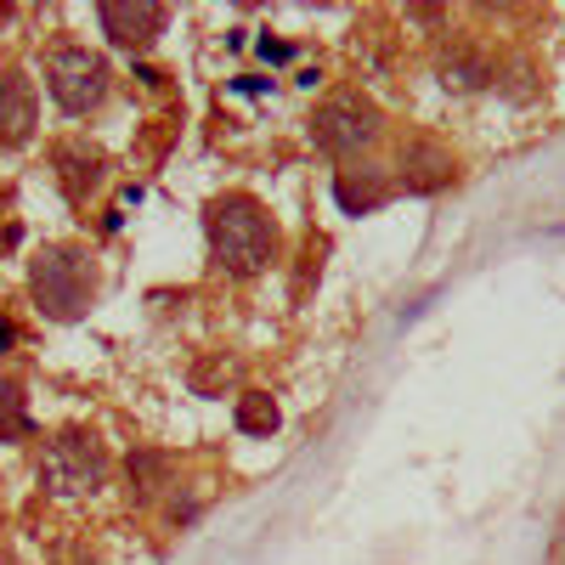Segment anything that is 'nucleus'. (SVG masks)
<instances>
[{
    "instance_id": "nucleus-1",
    "label": "nucleus",
    "mask_w": 565,
    "mask_h": 565,
    "mask_svg": "<svg viewBox=\"0 0 565 565\" xmlns=\"http://www.w3.org/2000/svg\"><path fill=\"white\" fill-rule=\"evenodd\" d=\"M204 232H210V255L226 277H260L277 255V226L249 193L215 199L204 215Z\"/></svg>"
},
{
    "instance_id": "nucleus-2",
    "label": "nucleus",
    "mask_w": 565,
    "mask_h": 565,
    "mask_svg": "<svg viewBox=\"0 0 565 565\" xmlns=\"http://www.w3.org/2000/svg\"><path fill=\"white\" fill-rule=\"evenodd\" d=\"M29 295L52 322H74L85 317L90 295H97V266L74 244H52L29 260Z\"/></svg>"
},
{
    "instance_id": "nucleus-3",
    "label": "nucleus",
    "mask_w": 565,
    "mask_h": 565,
    "mask_svg": "<svg viewBox=\"0 0 565 565\" xmlns=\"http://www.w3.org/2000/svg\"><path fill=\"white\" fill-rule=\"evenodd\" d=\"M108 476V452L97 436H85V430H63L45 441V458H40V487L52 492V498H85V492H97Z\"/></svg>"
},
{
    "instance_id": "nucleus-4",
    "label": "nucleus",
    "mask_w": 565,
    "mask_h": 565,
    "mask_svg": "<svg viewBox=\"0 0 565 565\" xmlns=\"http://www.w3.org/2000/svg\"><path fill=\"white\" fill-rule=\"evenodd\" d=\"M311 141L328 159H356L362 148L380 141V108H373L362 90H340V97H328L311 114Z\"/></svg>"
},
{
    "instance_id": "nucleus-5",
    "label": "nucleus",
    "mask_w": 565,
    "mask_h": 565,
    "mask_svg": "<svg viewBox=\"0 0 565 565\" xmlns=\"http://www.w3.org/2000/svg\"><path fill=\"white\" fill-rule=\"evenodd\" d=\"M108 63L90 52V45H57L52 57H45V90H52V103L63 114H90L103 97H108Z\"/></svg>"
},
{
    "instance_id": "nucleus-6",
    "label": "nucleus",
    "mask_w": 565,
    "mask_h": 565,
    "mask_svg": "<svg viewBox=\"0 0 565 565\" xmlns=\"http://www.w3.org/2000/svg\"><path fill=\"white\" fill-rule=\"evenodd\" d=\"M170 23V7H159V0H136V7H119V0H108V7H97V29L125 45V52H148V45L164 34Z\"/></svg>"
},
{
    "instance_id": "nucleus-7",
    "label": "nucleus",
    "mask_w": 565,
    "mask_h": 565,
    "mask_svg": "<svg viewBox=\"0 0 565 565\" xmlns=\"http://www.w3.org/2000/svg\"><path fill=\"white\" fill-rule=\"evenodd\" d=\"M40 125V97L23 68H0V148H23Z\"/></svg>"
},
{
    "instance_id": "nucleus-8",
    "label": "nucleus",
    "mask_w": 565,
    "mask_h": 565,
    "mask_svg": "<svg viewBox=\"0 0 565 565\" xmlns=\"http://www.w3.org/2000/svg\"><path fill=\"white\" fill-rule=\"evenodd\" d=\"M52 164H57V181H63V193H68L74 204H85L90 186H103V175H108V153L90 148L85 136L57 141V148H52Z\"/></svg>"
},
{
    "instance_id": "nucleus-9",
    "label": "nucleus",
    "mask_w": 565,
    "mask_h": 565,
    "mask_svg": "<svg viewBox=\"0 0 565 565\" xmlns=\"http://www.w3.org/2000/svg\"><path fill=\"white\" fill-rule=\"evenodd\" d=\"M391 199V175L385 170H373V164H356V170H340L334 175V204L345 215H367V210H380Z\"/></svg>"
},
{
    "instance_id": "nucleus-10",
    "label": "nucleus",
    "mask_w": 565,
    "mask_h": 565,
    "mask_svg": "<svg viewBox=\"0 0 565 565\" xmlns=\"http://www.w3.org/2000/svg\"><path fill=\"white\" fill-rule=\"evenodd\" d=\"M402 181L407 193H436L452 181V153H441L436 141H407L402 148Z\"/></svg>"
},
{
    "instance_id": "nucleus-11",
    "label": "nucleus",
    "mask_w": 565,
    "mask_h": 565,
    "mask_svg": "<svg viewBox=\"0 0 565 565\" xmlns=\"http://www.w3.org/2000/svg\"><path fill=\"white\" fill-rule=\"evenodd\" d=\"M232 424H238V436H271L282 424V407L271 391H244L238 407H232Z\"/></svg>"
},
{
    "instance_id": "nucleus-12",
    "label": "nucleus",
    "mask_w": 565,
    "mask_h": 565,
    "mask_svg": "<svg viewBox=\"0 0 565 565\" xmlns=\"http://www.w3.org/2000/svg\"><path fill=\"white\" fill-rule=\"evenodd\" d=\"M487 79H492V63L476 57L469 45H458V52L441 57V85H447V90H481Z\"/></svg>"
},
{
    "instance_id": "nucleus-13",
    "label": "nucleus",
    "mask_w": 565,
    "mask_h": 565,
    "mask_svg": "<svg viewBox=\"0 0 565 565\" xmlns=\"http://www.w3.org/2000/svg\"><path fill=\"white\" fill-rule=\"evenodd\" d=\"M23 436H34L29 396H23V385L0 380V447H12V441H23Z\"/></svg>"
},
{
    "instance_id": "nucleus-14",
    "label": "nucleus",
    "mask_w": 565,
    "mask_h": 565,
    "mask_svg": "<svg viewBox=\"0 0 565 565\" xmlns=\"http://www.w3.org/2000/svg\"><path fill=\"white\" fill-rule=\"evenodd\" d=\"M170 487V458L159 452H130V498L136 503H153Z\"/></svg>"
},
{
    "instance_id": "nucleus-15",
    "label": "nucleus",
    "mask_w": 565,
    "mask_h": 565,
    "mask_svg": "<svg viewBox=\"0 0 565 565\" xmlns=\"http://www.w3.org/2000/svg\"><path fill=\"white\" fill-rule=\"evenodd\" d=\"M260 57H266V63H295V45H289V40H271V34H266V40H260Z\"/></svg>"
},
{
    "instance_id": "nucleus-16",
    "label": "nucleus",
    "mask_w": 565,
    "mask_h": 565,
    "mask_svg": "<svg viewBox=\"0 0 565 565\" xmlns=\"http://www.w3.org/2000/svg\"><path fill=\"white\" fill-rule=\"evenodd\" d=\"M232 90H249V97H255V90H266V79H255V74H244V79H232Z\"/></svg>"
},
{
    "instance_id": "nucleus-17",
    "label": "nucleus",
    "mask_w": 565,
    "mask_h": 565,
    "mask_svg": "<svg viewBox=\"0 0 565 565\" xmlns=\"http://www.w3.org/2000/svg\"><path fill=\"white\" fill-rule=\"evenodd\" d=\"M12 340H18V328H12V322H7V317H0V351H7V345H12Z\"/></svg>"
},
{
    "instance_id": "nucleus-18",
    "label": "nucleus",
    "mask_w": 565,
    "mask_h": 565,
    "mask_svg": "<svg viewBox=\"0 0 565 565\" xmlns=\"http://www.w3.org/2000/svg\"><path fill=\"white\" fill-rule=\"evenodd\" d=\"M0 221H7V193H0Z\"/></svg>"
}]
</instances>
